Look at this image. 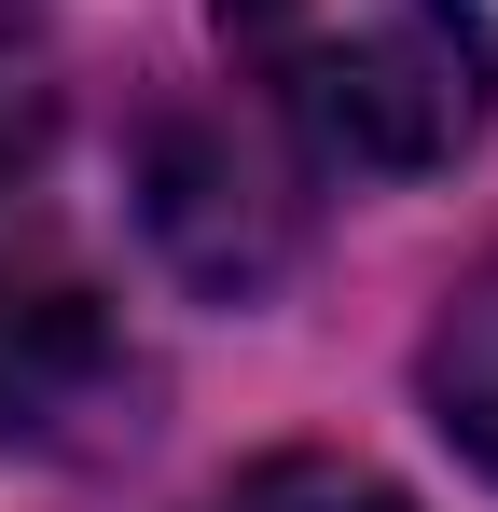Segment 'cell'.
<instances>
[{"label":"cell","instance_id":"cell-1","mask_svg":"<svg viewBox=\"0 0 498 512\" xmlns=\"http://www.w3.org/2000/svg\"><path fill=\"white\" fill-rule=\"evenodd\" d=\"M222 42L360 180L457 167L498 111V42L457 0H222Z\"/></svg>","mask_w":498,"mask_h":512},{"label":"cell","instance_id":"cell-2","mask_svg":"<svg viewBox=\"0 0 498 512\" xmlns=\"http://www.w3.org/2000/svg\"><path fill=\"white\" fill-rule=\"evenodd\" d=\"M139 222L222 305H263L291 277V250H305V194H291V167L236 111H153V139H139Z\"/></svg>","mask_w":498,"mask_h":512},{"label":"cell","instance_id":"cell-3","mask_svg":"<svg viewBox=\"0 0 498 512\" xmlns=\"http://www.w3.org/2000/svg\"><path fill=\"white\" fill-rule=\"evenodd\" d=\"M153 429V360L125 346V319L97 291H14L0 305V443L14 457H125Z\"/></svg>","mask_w":498,"mask_h":512},{"label":"cell","instance_id":"cell-4","mask_svg":"<svg viewBox=\"0 0 498 512\" xmlns=\"http://www.w3.org/2000/svg\"><path fill=\"white\" fill-rule=\"evenodd\" d=\"M415 388H429V429L498 485V263H471V277L443 291V319L415 346Z\"/></svg>","mask_w":498,"mask_h":512},{"label":"cell","instance_id":"cell-5","mask_svg":"<svg viewBox=\"0 0 498 512\" xmlns=\"http://www.w3.org/2000/svg\"><path fill=\"white\" fill-rule=\"evenodd\" d=\"M208 512H415V499L388 485V471H360V457H319V443H305V457H263V471H236Z\"/></svg>","mask_w":498,"mask_h":512},{"label":"cell","instance_id":"cell-6","mask_svg":"<svg viewBox=\"0 0 498 512\" xmlns=\"http://www.w3.org/2000/svg\"><path fill=\"white\" fill-rule=\"evenodd\" d=\"M42 139H56V56H42V28L0 14V194L42 167Z\"/></svg>","mask_w":498,"mask_h":512}]
</instances>
